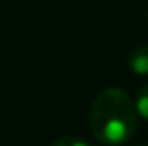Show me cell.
Returning a JSON list of instances; mask_svg holds the SVG:
<instances>
[{
  "label": "cell",
  "instance_id": "1",
  "mask_svg": "<svg viewBox=\"0 0 148 146\" xmlns=\"http://www.w3.org/2000/svg\"><path fill=\"white\" fill-rule=\"evenodd\" d=\"M94 137L105 146L124 144L137 129V109L120 88H105L98 94L90 114Z\"/></svg>",
  "mask_w": 148,
  "mask_h": 146
},
{
  "label": "cell",
  "instance_id": "2",
  "mask_svg": "<svg viewBox=\"0 0 148 146\" xmlns=\"http://www.w3.org/2000/svg\"><path fill=\"white\" fill-rule=\"evenodd\" d=\"M127 66L135 75H148V43L135 45L127 53Z\"/></svg>",
  "mask_w": 148,
  "mask_h": 146
},
{
  "label": "cell",
  "instance_id": "3",
  "mask_svg": "<svg viewBox=\"0 0 148 146\" xmlns=\"http://www.w3.org/2000/svg\"><path fill=\"white\" fill-rule=\"evenodd\" d=\"M135 109H137L139 116L148 122V84H145V86L139 90L137 99H135Z\"/></svg>",
  "mask_w": 148,
  "mask_h": 146
},
{
  "label": "cell",
  "instance_id": "4",
  "mask_svg": "<svg viewBox=\"0 0 148 146\" xmlns=\"http://www.w3.org/2000/svg\"><path fill=\"white\" fill-rule=\"evenodd\" d=\"M51 146H90V144L84 143L83 139H77V137H60Z\"/></svg>",
  "mask_w": 148,
  "mask_h": 146
},
{
  "label": "cell",
  "instance_id": "5",
  "mask_svg": "<svg viewBox=\"0 0 148 146\" xmlns=\"http://www.w3.org/2000/svg\"><path fill=\"white\" fill-rule=\"evenodd\" d=\"M139 146H148V143H145V144H139Z\"/></svg>",
  "mask_w": 148,
  "mask_h": 146
}]
</instances>
